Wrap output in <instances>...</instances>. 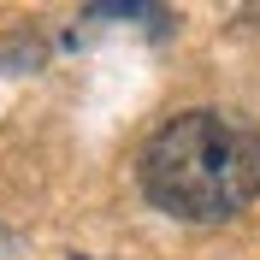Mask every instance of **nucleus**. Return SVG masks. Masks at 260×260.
<instances>
[{
  "label": "nucleus",
  "mask_w": 260,
  "mask_h": 260,
  "mask_svg": "<svg viewBox=\"0 0 260 260\" xmlns=\"http://www.w3.org/2000/svg\"><path fill=\"white\" fill-rule=\"evenodd\" d=\"M136 183L183 225H225L260 201V130L225 107L172 113L136 154Z\"/></svg>",
  "instance_id": "1"
}]
</instances>
